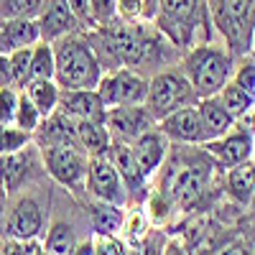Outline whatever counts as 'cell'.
<instances>
[{
	"mask_svg": "<svg viewBox=\"0 0 255 255\" xmlns=\"http://www.w3.org/2000/svg\"><path fill=\"white\" fill-rule=\"evenodd\" d=\"M38 151H41L46 176L56 181L61 189H67L72 197L84 199V194H87L90 156L77 145H44Z\"/></svg>",
	"mask_w": 255,
	"mask_h": 255,
	"instance_id": "obj_7",
	"label": "cell"
},
{
	"mask_svg": "<svg viewBox=\"0 0 255 255\" xmlns=\"http://www.w3.org/2000/svg\"><path fill=\"white\" fill-rule=\"evenodd\" d=\"M26 97L36 105V110L44 115V120L49 115H54L59 110V97H61V87L56 84V79H33L26 84Z\"/></svg>",
	"mask_w": 255,
	"mask_h": 255,
	"instance_id": "obj_26",
	"label": "cell"
},
{
	"mask_svg": "<svg viewBox=\"0 0 255 255\" xmlns=\"http://www.w3.org/2000/svg\"><path fill=\"white\" fill-rule=\"evenodd\" d=\"M217 97H220V102L225 105V110L235 118L238 123L255 110V95H250L248 90H243L240 84H235L232 79L227 82V87H225Z\"/></svg>",
	"mask_w": 255,
	"mask_h": 255,
	"instance_id": "obj_28",
	"label": "cell"
},
{
	"mask_svg": "<svg viewBox=\"0 0 255 255\" xmlns=\"http://www.w3.org/2000/svg\"><path fill=\"white\" fill-rule=\"evenodd\" d=\"M179 64L199 100L217 97L235 72V56L230 54L225 44H215V41H204V44L186 49Z\"/></svg>",
	"mask_w": 255,
	"mask_h": 255,
	"instance_id": "obj_2",
	"label": "cell"
},
{
	"mask_svg": "<svg viewBox=\"0 0 255 255\" xmlns=\"http://www.w3.org/2000/svg\"><path fill=\"white\" fill-rule=\"evenodd\" d=\"M79 232L74 227V222L69 220H51L44 240H41V248H44L49 255H72L74 248L79 245Z\"/></svg>",
	"mask_w": 255,
	"mask_h": 255,
	"instance_id": "obj_24",
	"label": "cell"
},
{
	"mask_svg": "<svg viewBox=\"0 0 255 255\" xmlns=\"http://www.w3.org/2000/svg\"><path fill=\"white\" fill-rule=\"evenodd\" d=\"M250 56L255 59V36H253V51H250Z\"/></svg>",
	"mask_w": 255,
	"mask_h": 255,
	"instance_id": "obj_45",
	"label": "cell"
},
{
	"mask_svg": "<svg viewBox=\"0 0 255 255\" xmlns=\"http://www.w3.org/2000/svg\"><path fill=\"white\" fill-rule=\"evenodd\" d=\"M72 255H95V238H84V240H79V245L74 248Z\"/></svg>",
	"mask_w": 255,
	"mask_h": 255,
	"instance_id": "obj_43",
	"label": "cell"
},
{
	"mask_svg": "<svg viewBox=\"0 0 255 255\" xmlns=\"http://www.w3.org/2000/svg\"><path fill=\"white\" fill-rule=\"evenodd\" d=\"M59 113L69 115L72 120H97V123H105V115H108L97 90H61Z\"/></svg>",
	"mask_w": 255,
	"mask_h": 255,
	"instance_id": "obj_18",
	"label": "cell"
},
{
	"mask_svg": "<svg viewBox=\"0 0 255 255\" xmlns=\"http://www.w3.org/2000/svg\"><path fill=\"white\" fill-rule=\"evenodd\" d=\"M90 15H92V31L120 23L118 0H90Z\"/></svg>",
	"mask_w": 255,
	"mask_h": 255,
	"instance_id": "obj_33",
	"label": "cell"
},
{
	"mask_svg": "<svg viewBox=\"0 0 255 255\" xmlns=\"http://www.w3.org/2000/svg\"><path fill=\"white\" fill-rule=\"evenodd\" d=\"M44 174V161H41V151L38 145L31 143L28 148L18 153H8V156H0V184L8 189V194L15 197L20 191L31 189L38 176Z\"/></svg>",
	"mask_w": 255,
	"mask_h": 255,
	"instance_id": "obj_10",
	"label": "cell"
},
{
	"mask_svg": "<svg viewBox=\"0 0 255 255\" xmlns=\"http://www.w3.org/2000/svg\"><path fill=\"white\" fill-rule=\"evenodd\" d=\"M77 143L87 156H108L113 138L105 123L97 120H77Z\"/></svg>",
	"mask_w": 255,
	"mask_h": 255,
	"instance_id": "obj_25",
	"label": "cell"
},
{
	"mask_svg": "<svg viewBox=\"0 0 255 255\" xmlns=\"http://www.w3.org/2000/svg\"><path fill=\"white\" fill-rule=\"evenodd\" d=\"M56 74V56H54V44L38 41L31 49V82L33 79H54Z\"/></svg>",
	"mask_w": 255,
	"mask_h": 255,
	"instance_id": "obj_29",
	"label": "cell"
},
{
	"mask_svg": "<svg viewBox=\"0 0 255 255\" xmlns=\"http://www.w3.org/2000/svg\"><path fill=\"white\" fill-rule=\"evenodd\" d=\"M130 151H133V156L140 166V171L148 179H153L163 168L168 153H171V143H168V138L158 130V125H156L148 133H143L135 143H130Z\"/></svg>",
	"mask_w": 255,
	"mask_h": 255,
	"instance_id": "obj_17",
	"label": "cell"
},
{
	"mask_svg": "<svg viewBox=\"0 0 255 255\" xmlns=\"http://www.w3.org/2000/svg\"><path fill=\"white\" fill-rule=\"evenodd\" d=\"M232 82L240 84L250 95H255V59L253 56H243L240 67H235V72H232Z\"/></svg>",
	"mask_w": 255,
	"mask_h": 255,
	"instance_id": "obj_37",
	"label": "cell"
},
{
	"mask_svg": "<svg viewBox=\"0 0 255 255\" xmlns=\"http://www.w3.org/2000/svg\"><path fill=\"white\" fill-rule=\"evenodd\" d=\"M3 87H13V69L8 54H0V90Z\"/></svg>",
	"mask_w": 255,
	"mask_h": 255,
	"instance_id": "obj_41",
	"label": "cell"
},
{
	"mask_svg": "<svg viewBox=\"0 0 255 255\" xmlns=\"http://www.w3.org/2000/svg\"><path fill=\"white\" fill-rule=\"evenodd\" d=\"M199 102V95L191 87L189 77L184 74L181 64H174L163 72H156L153 77H148V100L145 108L153 115V120H163L176 110L191 108Z\"/></svg>",
	"mask_w": 255,
	"mask_h": 255,
	"instance_id": "obj_6",
	"label": "cell"
},
{
	"mask_svg": "<svg viewBox=\"0 0 255 255\" xmlns=\"http://www.w3.org/2000/svg\"><path fill=\"white\" fill-rule=\"evenodd\" d=\"M46 0H0V20L10 18H38Z\"/></svg>",
	"mask_w": 255,
	"mask_h": 255,
	"instance_id": "obj_30",
	"label": "cell"
},
{
	"mask_svg": "<svg viewBox=\"0 0 255 255\" xmlns=\"http://www.w3.org/2000/svg\"><path fill=\"white\" fill-rule=\"evenodd\" d=\"M253 163H255V153H253Z\"/></svg>",
	"mask_w": 255,
	"mask_h": 255,
	"instance_id": "obj_46",
	"label": "cell"
},
{
	"mask_svg": "<svg viewBox=\"0 0 255 255\" xmlns=\"http://www.w3.org/2000/svg\"><path fill=\"white\" fill-rule=\"evenodd\" d=\"M105 128L113 138V143H135L143 133L156 128L153 115L148 113L145 105H130V108H113L105 115Z\"/></svg>",
	"mask_w": 255,
	"mask_h": 255,
	"instance_id": "obj_13",
	"label": "cell"
},
{
	"mask_svg": "<svg viewBox=\"0 0 255 255\" xmlns=\"http://www.w3.org/2000/svg\"><path fill=\"white\" fill-rule=\"evenodd\" d=\"M215 255H248V245L243 243V240H227V243H222L217 250H215Z\"/></svg>",
	"mask_w": 255,
	"mask_h": 255,
	"instance_id": "obj_40",
	"label": "cell"
},
{
	"mask_svg": "<svg viewBox=\"0 0 255 255\" xmlns=\"http://www.w3.org/2000/svg\"><path fill=\"white\" fill-rule=\"evenodd\" d=\"M156 125H158V130L168 138L171 145H204L207 143L197 105L184 108V110H176L168 118L158 120Z\"/></svg>",
	"mask_w": 255,
	"mask_h": 255,
	"instance_id": "obj_15",
	"label": "cell"
},
{
	"mask_svg": "<svg viewBox=\"0 0 255 255\" xmlns=\"http://www.w3.org/2000/svg\"><path fill=\"white\" fill-rule=\"evenodd\" d=\"M179 51L209 41V13L204 0H161V13L153 23Z\"/></svg>",
	"mask_w": 255,
	"mask_h": 255,
	"instance_id": "obj_4",
	"label": "cell"
},
{
	"mask_svg": "<svg viewBox=\"0 0 255 255\" xmlns=\"http://www.w3.org/2000/svg\"><path fill=\"white\" fill-rule=\"evenodd\" d=\"M38 31H41V41L46 44H56L59 38L69 36L82 31L79 20L74 18L72 8H69V0H46L44 10L36 18Z\"/></svg>",
	"mask_w": 255,
	"mask_h": 255,
	"instance_id": "obj_16",
	"label": "cell"
},
{
	"mask_svg": "<svg viewBox=\"0 0 255 255\" xmlns=\"http://www.w3.org/2000/svg\"><path fill=\"white\" fill-rule=\"evenodd\" d=\"M197 110H199V118H202V128H204V138L207 140H215V138L225 135L238 123L225 110V105L220 102V97H204V100H199Z\"/></svg>",
	"mask_w": 255,
	"mask_h": 255,
	"instance_id": "obj_22",
	"label": "cell"
},
{
	"mask_svg": "<svg viewBox=\"0 0 255 255\" xmlns=\"http://www.w3.org/2000/svg\"><path fill=\"white\" fill-rule=\"evenodd\" d=\"M161 255H189V250H186V245L181 240H166Z\"/></svg>",
	"mask_w": 255,
	"mask_h": 255,
	"instance_id": "obj_42",
	"label": "cell"
},
{
	"mask_svg": "<svg viewBox=\"0 0 255 255\" xmlns=\"http://www.w3.org/2000/svg\"><path fill=\"white\" fill-rule=\"evenodd\" d=\"M202 148V145H199ZM171 171L166 176L163 194L168 197V202L174 204V209L179 212H189L197 209L212 189V179H215V168L217 163L207 156V151L202 148V156H189V158H179L174 166H168Z\"/></svg>",
	"mask_w": 255,
	"mask_h": 255,
	"instance_id": "obj_3",
	"label": "cell"
},
{
	"mask_svg": "<svg viewBox=\"0 0 255 255\" xmlns=\"http://www.w3.org/2000/svg\"><path fill=\"white\" fill-rule=\"evenodd\" d=\"M18 90L15 87H3L0 90V125H13L15 120V108H18Z\"/></svg>",
	"mask_w": 255,
	"mask_h": 255,
	"instance_id": "obj_38",
	"label": "cell"
},
{
	"mask_svg": "<svg viewBox=\"0 0 255 255\" xmlns=\"http://www.w3.org/2000/svg\"><path fill=\"white\" fill-rule=\"evenodd\" d=\"M41 123H44V115L36 110V105L26 97V92H20L18 95V108H15L13 125L23 128V130H28V133H36L38 128H41Z\"/></svg>",
	"mask_w": 255,
	"mask_h": 255,
	"instance_id": "obj_32",
	"label": "cell"
},
{
	"mask_svg": "<svg viewBox=\"0 0 255 255\" xmlns=\"http://www.w3.org/2000/svg\"><path fill=\"white\" fill-rule=\"evenodd\" d=\"M38 250H41V240L0 238V255H36Z\"/></svg>",
	"mask_w": 255,
	"mask_h": 255,
	"instance_id": "obj_35",
	"label": "cell"
},
{
	"mask_svg": "<svg viewBox=\"0 0 255 255\" xmlns=\"http://www.w3.org/2000/svg\"><path fill=\"white\" fill-rule=\"evenodd\" d=\"M33 143V133L23 130L18 125H0V156L18 153Z\"/></svg>",
	"mask_w": 255,
	"mask_h": 255,
	"instance_id": "obj_31",
	"label": "cell"
},
{
	"mask_svg": "<svg viewBox=\"0 0 255 255\" xmlns=\"http://www.w3.org/2000/svg\"><path fill=\"white\" fill-rule=\"evenodd\" d=\"M225 191L238 207H250L255 199V163H240L235 168H227Z\"/></svg>",
	"mask_w": 255,
	"mask_h": 255,
	"instance_id": "obj_23",
	"label": "cell"
},
{
	"mask_svg": "<svg viewBox=\"0 0 255 255\" xmlns=\"http://www.w3.org/2000/svg\"><path fill=\"white\" fill-rule=\"evenodd\" d=\"M87 194L100 202H110L118 207H128L130 197L118 174L110 156H90V171H87Z\"/></svg>",
	"mask_w": 255,
	"mask_h": 255,
	"instance_id": "obj_12",
	"label": "cell"
},
{
	"mask_svg": "<svg viewBox=\"0 0 255 255\" xmlns=\"http://www.w3.org/2000/svg\"><path fill=\"white\" fill-rule=\"evenodd\" d=\"M69 8L79 20L82 31H92V15H90V0H69Z\"/></svg>",
	"mask_w": 255,
	"mask_h": 255,
	"instance_id": "obj_39",
	"label": "cell"
},
{
	"mask_svg": "<svg viewBox=\"0 0 255 255\" xmlns=\"http://www.w3.org/2000/svg\"><path fill=\"white\" fill-rule=\"evenodd\" d=\"M33 143L38 148L44 145H77V120H72L69 115L64 113H54L49 115L44 123H41V128L33 133Z\"/></svg>",
	"mask_w": 255,
	"mask_h": 255,
	"instance_id": "obj_21",
	"label": "cell"
},
{
	"mask_svg": "<svg viewBox=\"0 0 255 255\" xmlns=\"http://www.w3.org/2000/svg\"><path fill=\"white\" fill-rule=\"evenodd\" d=\"M41 31L33 18H10L0 20V54H13L18 49L36 46Z\"/></svg>",
	"mask_w": 255,
	"mask_h": 255,
	"instance_id": "obj_20",
	"label": "cell"
},
{
	"mask_svg": "<svg viewBox=\"0 0 255 255\" xmlns=\"http://www.w3.org/2000/svg\"><path fill=\"white\" fill-rule=\"evenodd\" d=\"M84 217H87L92 235H120L125 225V207L87 199L84 202Z\"/></svg>",
	"mask_w": 255,
	"mask_h": 255,
	"instance_id": "obj_19",
	"label": "cell"
},
{
	"mask_svg": "<svg viewBox=\"0 0 255 255\" xmlns=\"http://www.w3.org/2000/svg\"><path fill=\"white\" fill-rule=\"evenodd\" d=\"M8 204H10V194H8V189L0 184V225H3V217H5Z\"/></svg>",
	"mask_w": 255,
	"mask_h": 255,
	"instance_id": "obj_44",
	"label": "cell"
},
{
	"mask_svg": "<svg viewBox=\"0 0 255 255\" xmlns=\"http://www.w3.org/2000/svg\"><path fill=\"white\" fill-rule=\"evenodd\" d=\"M95 255H128V243L120 235H92Z\"/></svg>",
	"mask_w": 255,
	"mask_h": 255,
	"instance_id": "obj_36",
	"label": "cell"
},
{
	"mask_svg": "<svg viewBox=\"0 0 255 255\" xmlns=\"http://www.w3.org/2000/svg\"><path fill=\"white\" fill-rule=\"evenodd\" d=\"M10 199L13 202L8 204L3 225H0V238L41 240L49 227V207L44 204V199L36 197L28 189Z\"/></svg>",
	"mask_w": 255,
	"mask_h": 255,
	"instance_id": "obj_8",
	"label": "cell"
},
{
	"mask_svg": "<svg viewBox=\"0 0 255 255\" xmlns=\"http://www.w3.org/2000/svg\"><path fill=\"white\" fill-rule=\"evenodd\" d=\"M207 156L217 163V168H235L240 163H248L253 161V153H255V135L250 128L235 123L232 130H227L225 135L215 138V140H207L204 145Z\"/></svg>",
	"mask_w": 255,
	"mask_h": 255,
	"instance_id": "obj_11",
	"label": "cell"
},
{
	"mask_svg": "<svg viewBox=\"0 0 255 255\" xmlns=\"http://www.w3.org/2000/svg\"><path fill=\"white\" fill-rule=\"evenodd\" d=\"M97 95L105 105V110L145 105V100H148V77L135 72V69L105 72L100 84H97Z\"/></svg>",
	"mask_w": 255,
	"mask_h": 255,
	"instance_id": "obj_9",
	"label": "cell"
},
{
	"mask_svg": "<svg viewBox=\"0 0 255 255\" xmlns=\"http://www.w3.org/2000/svg\"><path fill=\"white\" fill-rule=\"evenodd\" d=\"M209 23L232 56H250L255 36V0H204Z\"/></svg>",
	"mask_w": 255,
	"mask_h": 255,
	"instance_id": "obj_5",
	"label": "cell"
},
{
	"mask_svg": "<svg viewBox=\"0 0 255 255\" xmlns=\"http://www.w3.org/2000/svg\"><path fill=\"white\" fill-rule=\"evenodd\" d=\"M54 56H56L54 79L61 90H97L105 69L84 31L59 38L54 44Z\"/></svg>",
	"mask_w": 255,
	"mask_h": 255,
	"instance_id": "obj_1",
	"label": "cell"
},
{
	"mask_svg": "<svg viewBox=\"0 0 255 255\" xmlns=\"http://www.w3.org/2000/svg\"><path fill=\"white\" fill-rule=\"evenodd\" d=\"M161 0H118L120 23H156Z\"/></svg>",
	"mask_w": 255,
	"mask_h": 255,
	"instance_id": "obj_27",
	"label": "cell"
},
{
	"mask_svg": "<svg viewBox=\"0 0 255 255\" xmlns=\"http://www.w3.org/2000/svg\"><path fill=\"white\" fill-rule=\"evenodd\" d=\"M31 49H18L10 56V69H13V87L20 92V90H26V84L31 82Z\"/></svg>",
	"mask_w": 255,
	"mask_h": 255,
	"instance_id": "obj_34",
	"label": "cell"
},
{
	"mask_svg": "<svg viewBox=\"0 0 255 255\" xmlns=\"http://www.w3.org/2000/svg\"><path fill=\"white\" fill-rule=\"evenodd\" d=\"M108 156H110V161L115 163L118 174H120V179H123V184H125V189H128L130 204H133V207H140V204L148 199V194H151V189H148V181H151V179L140 171V166H138V161H135V156H133V151H130V145L113 143Z\"/></svg>",
	"mask_w": 255,
	"mask_h": 255,
	"instance_id": "obj_14",
	"label": "cell"
}]
</instances>
